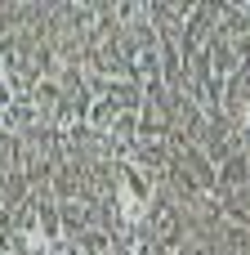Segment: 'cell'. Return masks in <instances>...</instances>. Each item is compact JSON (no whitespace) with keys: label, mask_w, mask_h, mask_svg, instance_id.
Segmentation results:
<instances>
[{"label":"cell","mask_w":250,"mask_h":255,"mask_svg":"<svg viewBox=\"0 0 250 255\" xmlns=\"http://www.w3.org/2000/svg\"><path fill=\"white\" fill-rule=\"evenodd\" d=\"M121 188H116V215H121V224H139L143 215H148V175L134 166V161H125L121 166Z\"/></svg>","instance_id":"6da1fadb"},{"label":"cell","mask_w":250,"mask_h":255,"mask_svg":"<svg viewBox=\"0 0 250 255\" xmlns=\"http://www.w3.org/2000/svg\"><path fill=\"white\" fill-rule=\"evenodd\" d=\"M85 224H89V206L85 202H63V229H67V238H76Z\"/></svg>","instance_id":"7a4b0ae2"}]
</instances>
